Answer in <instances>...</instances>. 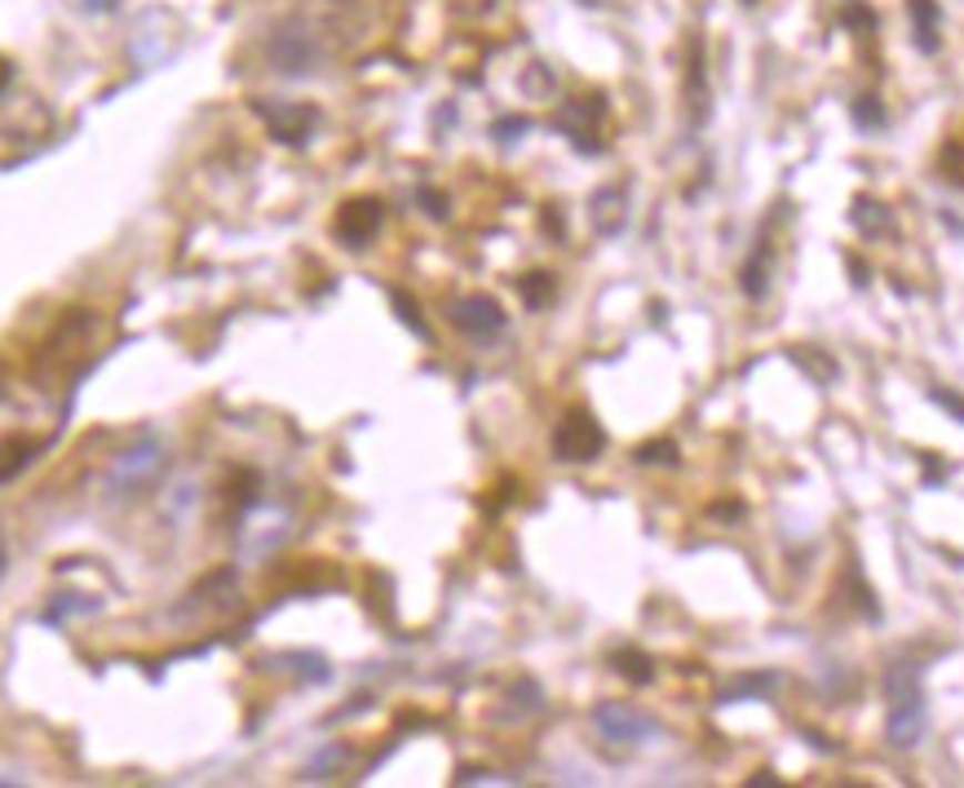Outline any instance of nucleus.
Returning a JSON list of instances; mask_svg holds the SVG:
<instances>
[{
    "label": "nucleus",
    "instance_id": "obj_2",
    "mask_svg": "<svg viewBox=\"0 0 964 788\" xmlns=\"http://www.w3.org/2000/svg\"><path fill=\"white\" fill-rule=\"evenodd\" d=\"M602 447H607V434H602V425L589 412H567L562 425L554 430V456L558 461L585 465V461H598Z\"/></svg>",
    "mask_w": 964,
    "mask_h": 788
},
{
    "label": "nucleus",
    "instance_id": "obj_4",
    "mask_svg": "<svg viewBox=\"0 0 964 788\" xmlns=\"http://www.w3.org/2000/svg\"><path fill=\"white\" fill-rule=\"evenodd\" d=\"M271 58H275L280 71L306 75V71L319 62V49H315V40H311L302 27H284V31H275V40H271Z\"/></svg>",
    "mask_w": 964,
    "mask_h": 788
},
{
    "label": "nucleus",
    "instance_id": "obj_17",
    "mask_svg": "<svg viewBox=\"0 0 964 788\" xmlns=\"http://www.w3.org/2000/svg\"><path fill=\"white\" fill-rule=\"evenodd\" d=\"M394 306H398V315H403V324H407L412 333H420V337H425V320H420V311L412 306V297H407V293H394Z\"/></svg>",
    "mask_w": 964,
    "mask_h": 788
},
{
    "label": "nucleus",
    "instance_id": "obj_12",
    "mask_svg": "<svg viewBox=\"0 0 964 788\" xmlns=\"http://www.w3.org/2000/svg\"><path fill=\"white\" fill-rule=\"evenodd\" d=\"M774 687H779V674H743V678H734L717 700L730 705V700H748V696H770Z\"/></svg>",
    "mask_w": 964,
    "mask_h": 788
},
{
    "label": "nucleus",
    "instance_id": "obj_1",
    "mask_svg": "<svg viewBox=\"0 0 964 788\" xmlns=\"http://www.w3.org/2000/svg\"><path fill=\"white\" fill-rule=\"evenodd\" d=\"M164 469V443L160 438H142L138 447H129L124 456H115L111 474H106V487L111 496H138L146 492Z\"/></svg>",
    "mask_w": 964,
    "mask_h": 788
},
{
    "label": "nucleus",
    "instance_id": "obj_19",
    "mask_svg": "<svg viewBox=\"0 0 964 788\" xmlns=\"http://www.w3.org/2000/svg\"><path fill=\"white\" fill-rule=\"evenodd\" d=\"M420 200L429 204V213H434V218H447V200H443V195H434V191H420Z\"/></svg>",
    "mask_w": 964,
    "mask_h": 788
},
{
    "label": "nucleus",
    "instance_id": "obj_8",
    "mask_svg": "<svg viewBox=\"0 0 964 788\" xmlns=\"http://www.w3.org/2000/svg\"><path fill=\"white\" fill-rule=\"evenodd\" d=\"M770 266H774V244H770V235L757 244V253L748 257V266H743V293L752 297V302H765V293H770Z\"/></svg>",
    "mask_w": 964,
    "mask_h": 788
},
{
    "label": "nucleus",
    "instance_id": "obj_5",
    "mask_svg": "<svg viewBox=\"0 0 964 788\" xmlns=\"http://www.w3.org/2000/svg\"><path fill=\"white\" fill-rule=\"evenodd\" d=\"M451 320H456V329H465L469 337H491V333L505 329V311H500V302L487 297V293H469V297H460L456 311H451Z\"/></svg>",
    "mask_w": 964,
    "mask_h": 788
},
{
    "label": "nucleus",
    "instance_id": "obj_16",
    "mask_svg": "<svg viewBox=\"0 0 964 788\" xmlns=\"http://www.w3.org/2000/svg\"><path fill=\"white\" fill-rule=\"evenodd\" d=\"M672 456H677V447H672L668 438H663V443H642V447H638V461H642V465H668Z\"/></svg>",
    "mask_w": 964,
    "mask_h": 788
},
{
    "label": "nucleus",
    "instance_id": "obj_3",
    "mask_svg": "<svg viewBox=\"0 0 964 788\" xmlns=\"http://www.w3.org/2000/svg\"><path fill=\"white\" fill-rule=\"evenodd\" d=\"M593 727L607 740H616V745H638V740H650L659 731L654 718H646V714L629 709V705H598L593 709Z\"/></svg>",
    "mask_w": 964,
    "mask_h": 788
},
{
    "label": "nucleus",
    "instance_id": "obj_11",
    "mask_svg": "<svg viewBox=\"0 0 964 788\" xmlns=\"http://www.w3.org/2000/svg\"><path fill=\"white\" fill-rule=\"evenodd\" d=\"M907 9H912V22H916V44H921L925 53H934V49H938V18H943L938 4H934V0H912Z\"/></svg>",
    "mask_w": 964,
    "mask_h": 788
},
{
    "label": "nucleus",
    "instance_id": "obj_9",
    "mask_svg": "<svg viewBox=\"0 0 964 788\" xmlns=\"http://www.w3.org/2000/svg\"><path fill=\"white\" fill-rule=\"evenodd\" d=\"M35 461V443L27 434H0V483H13Z\"/></svg>",
    "mask_w": 964,
    "mask_h": 788
},
{
    "label": "nucleus",
    "instance_id": "obj_6",
    "mask_svg": "<svg viewBox=\"0 0 964 788\" xmlns=\"http://www.w3.org/2000/svg\"><path fill=\"white\" fill-rule=\"evenodd\" d=\"M930 714H925V696H907V700H890V745L894 749H916L925 740Z\"/></svg>",
    "mask_w": 964,
    "mask_h": 788
},
{
    "label": "nucleus",
    "instance_id": "obj_7",
    "mask_svg": "<svg viewBox=\"0 0 964 788\" xmlns=\"http://www.w3.org/2000/svg\"><path fill=\"white\" fill-rule=\"evenodd\" d=\"M380 231V204L376 200H345L336 213V240H345L349 249H363L372 235Z\"/></svg>",
    "mask_w": 964,
    "mask_h": 788
},
{
    "label": "nucleus",
    "instance_id": "obj_10",
    "mask_svg": "<svg viewBox=\"0 0 964 788\" xmlns=\"http://www.w3.org/2000/svg\"><path fill=\"white\" fill-rule=\"evenodd\" d=\"M850 222H854L863 235H885V231H890V209H885L881 200H872V195H859L854 209H850Z\"/></svg>",
    "mask_w": 964,
    "mask_h": 788
},
{
    "label": "nucleus",
    "instance_id": "obj_20",
    "mask_svg": "<svg viewBox=\"0 0 964 788\" xmlns=\"http://www.w3.org/2000/svg\"><path fill=\"white\" fill-rule=\"evenodd\" d=\"M850 275H854V284H859V289H867V262L850 257Z\"/></svg>",
    "mask_w": 964,
    "mask_h": 788
},
{
    "label": "nucleus",
    "instance_id": "obj_14",
    "mask_svg": "<svg viewBox=\"0 0 964 788\" xmlns=\"http://www.w3.org/2000/svg\"><path fill=\"white\" fill-rule=\"evenodd\" d=\"M522 302H527L531 311L549 306V302H554V275H527V280H522Z\"/></svg>",
    "mask_w": 964,
    "mask_h": 788
},
{
    "label": "nucleus",
    "instance_id": "obj_21",
    "mask_svg": "<svg viewBox=\"0 0 964 788\" xmlns=\"http://www.w3.org/2000/svg\"><path fill=\"white\" fill-rule=\"evenodd\" d=\"M752 785H761V788H774V785H779V780H774V776H770V771H761V776H752Z\"/></svg>",
    "mask_w": 964,
    "mask_h": 788
},
{
    "label": "nucleus",
    "instance_id": "obj_13",
    "mask_svg": "<svg viewBox=\"0 0 964 788\" xmlns=\"http://www.w3.org/2000/svg\"><path fill=\"white\" fill-rule=\"evenodd\" d=\"M629 683H650L654 678V665H650V656L642 651H616V660H611Z\"/></svg>",
    "mask_w": 964,
    "mask_h": 788
},
{
    "label": "nucleus",
    "instance_id": "obj_18",
    "mask_svg": "<svg viewBox=\"0 0 964 788\" xmlns=\"http://www.w3.org/2000/svg\"><path fill=\"white\" fill-rule=\"evenodd\" d=\"M930 398H934L938 407H947V412H952V416H956V421L964 425V398H961V394H952V391H943V386H934V391H930Z\"/></svg>",
    "mask_w": 964,
    "mask_h": 788
},
{
    "label": "nucleus",
    "instance_id": "obj_23",
    "mask_svg": "<svg viewBox=\"0 0 964 788\" xmlns=\"http://www.w3.org/2000/svg\"><path fill=\"white\" fill-rule=\"evenodd\" d=\"M0 572H4V541H0Z\"/></svg>",
    "mask_w": 964,
    "mask_h": 788
},
{
    "label": "nucleus",
    "instance_id": "obj_15",
    "mask_svg": "<svg viewBox=\"0 0 964 788\" xmlns=\"http://www.w3.org/2000/svg\"><path fill=\"white\" fill-rule=\"evenodd\" d=\"M854 120H859L863 129H881V124H885V111H881L876 98H859V102H854Z\"/></svg>",
    "mask_w": 964,
    "mask_h": 788
},
{
    "label": "nucleus",
    "instance_id": "obj_22",
    "mask_svg": "<svg viewBox=\"0 0 964 788\" xmlns=\"http://www.w3.org/2000/svg\"><path fill=\"white\" fill-rule=\"evenodd\" d=\"M4 84H9V62L0 58V89H4Z\"/></svg>",
    "mask_w": 964,
    "mask_h": 788
}]
</instances>
